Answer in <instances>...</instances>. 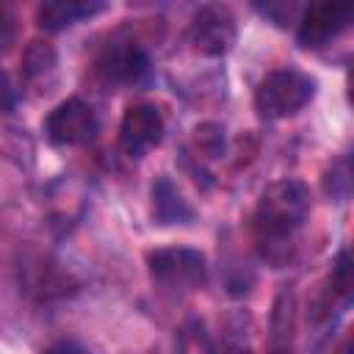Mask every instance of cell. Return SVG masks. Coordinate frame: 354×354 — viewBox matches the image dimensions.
<instances>
[{
  "mask_svg": "<svg viewBox=\"0 0 354 354\" xmlns=\"http://www.w3.org/2000/svg\"><path fill=\"white\" fill-rule=\"evenodd\" d=\"M97 130H100V122H97L94 108L77 97L58 102L44 119V136L58 147L88 144L97 136Z\"/></svg>",
  "mask_w": 354,
  "mask_h": 354,
  "instance_id": "cell-6",
  "label": "cell"
},
{
  "mask_svg": "<svg viewBox=\"0 0 354 354\" xmlns=\"http://www.w3.org/2000/svg\"><path fill=\"white\" fill-rule=\"evenodd\" d=\"M44 354H88L86 348H80L77 343H72V340H61V343H55V346H50Z\"/></svg>",
  "mask_w": 354,
  "mask_h": 354,
  "instance_id": "cell-15",
  "label": "cell"
},
{
  "mask_svg": "<svg viewBox=\"0 0 354 354\" xmlns=\"http://www.w3.org/2000/svg\"><path fill=\"white\" fill-rule=\"evenodd\" d=\"M324 299H326V307L329 310L332 307L340 310V307H346V304L354 301V246H348L346 252L337 254L335 268H332V274L326 279Z\"/></svg>",
  "mask_w": 354,
  "mask_h": 354,
  "instance_id": "cell-11",
  "label": "cell"
},
{
  "mask_svg": "<svg viewBox=\"0 0 354 354\" xmlns=\"http://www.w3.org/2000/svg\"><path fill=\"white\" fill-rule=\"evenodd\" d=\"M100 11H105V3L97 0H47L36 8V22L41 30L55 33L80 19H91Z\"/></svg>",
  "mask_w": 354,
  "mask_h": 354,
  "instance_id": "cell-9",
  "label": "cell"
},
{
  "mask_svg": "<svg viewBox=\"0 0 354 354\" xmlns=\"http://www.w3.org/2000/svg\"><path fill=\"white\" fill-rule=\"evenodd\" d=\"M315 97V77L296 69L279 66L268 72L254 88V108L266 119H288L296 116Z\"/></svg>",
  "mask_w": 354,
  "mask_h": 354,
  "instance_id": "cell-2",
  "label": "cell"
},
{
  "mask_svg": "<svg viewBox=\"0 0 354 354\" xmlns=\"http://www.w3.org/2000/svg\"><path fill=\"white\" fill-rule=\"evenodd\" d=\"M348 174H351V180H354V152L348 155Z\"/></svg>",
  "mask_w": 354,
  "mask_h": 354,
  "instance_id": "cell-18",
  "label": "cell"
},
{
  "mask_svg": "<svg viewBox=\"0 0 354 354\" xmlns=\"http://www.w3.org/2000/svg\"><path fill=\"white\" fill-rule=\"evenodd\" d=\"M340 354H354V329H351V335L346 337V343H343V348H340Z\"/></svg>",
  "mask_w": 354,
  "mask_h": 354,
  "instance_id": "cell-17",
  "label": "cell"
},
{
  "mask_svg": "<svg viewBox=\"0 0 354 354\" xmlns=\"http://www.w3.org/2000/svg\"><path fill=\"white\" fill-rule=\"evenodd\" d=\"M346 97H348V105L354 108V66L348 69V77H346Z\"/></svg>",
  "mask_w": 354,
  "mask_h": 354,
  "instance_id": "cell-16",
  "label": "cell"
},
{
  "mask_svg": "<svg viewBox=\"0 0 354 354\" xmlns=\"http://www.w3.org/2000/svg\"><path fill=\"white\" fill-rule=\"evenodd\" d=\"M152 218L158 224H191L194 221V207L183 199V194L169 177H158L152 183Z\"/></svg>",
  "mask_w": 354,
  "mask_h": 354,
  "instance_id": "cell-10",
  "label": "cell"
},
{
  "mask_svg": "<svg viewBox=\"0 0 354 354\" xmlns=\"http://www.w3.org/2000/svg\"><path fill=\"white\" fill-rule=\"evenodd\" d=\"M97 72L102 75V80L116 86H144L152 77V64L144 47H138L136 41H116L100 55Z\"/></svg>",
  "mask_w": 354,
  "mask_h": 354,
  "instance_id": "cell-8",
  "label": "cell"
},
{
  "mask_svg": "<svg viewBox=\"0 0 354 354\" xmlns=\"http://www.w3.org/2000/svg\"><path fill=\"white\" fill-rule=\"evenodd\" d=\"M163 130H166V122L158 105L133 102L119 122V147L130 158H144L149 149L160 144Z\"/></svg>",
  "mask_w": 354,
  "mask_h": 354,
  "instance_id": "cell-7",
  "label": "cell"
},
{
  "mask_svg": "<svg viewBox=\"0 0 354 354\" xmlns=\"http://www.w3.org/2000/svg\"><path fill=\"white\" fill-rule=\"evenodd\" d=\"M149 277L166 290H196L207 282V257L191 246H160L147 254Z\"/></svg>",
  "mask_w": 354,
  "mask_h": 354,
  "instance_id": "cell-3",
  "label": "cell"
},
{
  "mask_svg": "<svg viewBox=\"0 0 354 354\" xmlns=\"http://www.w3.org/2000/svg\"><path fill=\"white\" fill-rule=\"evenodd\" d=\"M174 348H177V354H218L213 335L207 332V326L199 318H188L180 324Z\"/></svg>",
  "mask_w": 354,
  "mask_h": 354,
  "instance_id": "cell-13",
  "label": "cell"
},
{
  "mask_svg": "<svg viewBox=\"0 0 354 354\" xmlns=\"http://www.w3.org/2000/svg\"><path fill=\"white\" fill-rule=\"evenodd\" d=\"M310 213V188L301 180H277L263 188L254 216H252V230H254V243L260 257L279 268L293 257L296 249V235L304 227Z\"/></svg>",
  "mask_w": 354,
  "mask_h": 354,
  "instance_id": "cell-1",
  "label": "cell"
},
{
  "mask_svg": "<svg viewBox=\"0 0 354 354\" xmlns=\"http://www.w3.org/2000/svg\"><path fill=\"white\" fill-rule=\"evenodd\" d=\"M224 141H227V136L218 122H202L194 127V147L205 158H218L224 152Z\"/></svg>",
  "mask_w": 354,
  "mask_h": 354,
  "instance_id": "cell-14",
  "label": "cell"
},
{
  "mask_svg": "<svg viewBox=\"0 0 354 354\" xmlns=\"http://www.w3.org/2000/svg\"><path fill=\"white\" fill-rule=\"evenodd\" d=\"M55 66H58V55H55V47L50 41L36 39L28 44V50L22 55V75L30 86H41V83L47 86Z\"/></svg>",
  "mask_w": 354,
  "mask_h": 354,
  "instance_id": "cell-12",
  "label": "cell"
},
{
  "mask_svg": "<svg viewBox=\"0 0 354 354\" xmlns=\"http://www.w3.org/2000/svg\"><path fill=\"white\" fill-rule=\"evenodd\" d=\"M354 22V0H324L301 8L296 41L301 50H318Z\"/></svg>",
  "mask_w": 354,
  "mask_h": 354,
  "instance_id": "cell-5",
  "label": "cell"
},
{
  "mask_svg": "<svg viewBox=\"0 0 354 354\" xmlns=\"http://www.w3.org/2000/svg\"><path fill=\"white\" fill-rule=\"evenodd\" d=\"M235 39H238V25H235V14L230 6L205 3L191 14L188 44L194 53L205 58H221L232 50Z\"/></svg>",
  "mask_w": 354,
  "mask_h": 354,
  "instance_id": "cell-4",
  "label": "cell"
}]
</instances>
